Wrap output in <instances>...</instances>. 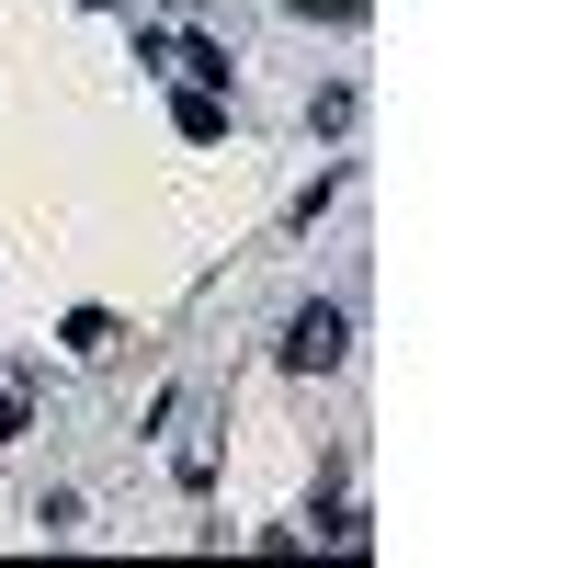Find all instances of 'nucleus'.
<instances>
[{"label":"nucleus","mask_w":568,"mask_h":568,"mask_svg":"<svg viewBox=\"0 0 568 568\" xmlns=\"http://www.w3.org/2000/svg\"><path fill=\"white\" fill-rule=\"evenodd\" d=\"M284 364H296V375H329V364H342V307H296V318H284V342H273Z\"/></svg>","instance_id":"nucleus-1"},{"label":"nucleus","mask_w":568,"mask_h":568,"mask_svg":"<svg viewBox=\"0 0 568 568\" xmlns=\"http://www.w3.org/2000/svg\"><path fill=\"white\" fill-rule=\"evenodd\" d=\"M182 136H194V149H216V136H227V114H216V91H182Z\"/></svg>","instance_id":"nucleus-2"},{"label":"nucleus","mask_w":568,"mask_h":568,"mask_svg":"<svg viewBox=\"0 0 568 568\" xmlns=\"http://www.w3.org/2000/svg\"><path fill=\"white\" fill-rule=\"evenodd\" d=\"M91 12H103V0H91Z\"/></svg>","instance_id":"nucleus-3"}]
</instances>
